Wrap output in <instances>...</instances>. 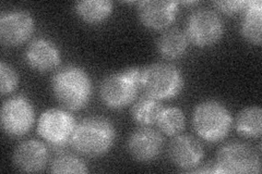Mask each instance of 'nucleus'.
Masks as SVG:
<instances>
[{
    "label": "nucleus",
    "instance_id": "f257e3e1",
    "mask_svg": "<svg viewBox=\"0 0 262 174\" xmlns=\"http://www.w3.org/2000/svg\"><path fill=\"white\" fill-rule=\"evenodd\" d=\"M55 98L68 110L84 108L92 96V82L89 74L76 65H68L57 72L52 80Z\"/></svg>",
    "mask_w": 262,
    "mask_h": 174
},
{
    "label": "nucleus",
    "instance_id": "f03ea898",
    "mask_svg": "<svg viewBox=\"0 0 262 174\" xmlns=\"http://www.w3.org/2000/svg\"><path fill=\"white\" fill-rule=\"evenodd\" d=\"M115 139L116 130L107 119L90 117L76 126L70 142L79 154L95 158L107 153Z\"/></svg>",
    "mask_w": 262,
    "mask_h": 174
},
{
    "label": "nucleus",
    "instance_id": "7ed1b4c3",
    "mask_svg": "<svg viewBox=\"0 0 262 174\" xmlns=\"http://www.w3.org/2000/svg\"><path fill=\"white\" fill-rule=\"evenodd\" d=\"M192 123L202 139L216 143L227 136L233 126V118L227 108L217 101H206L195 107Z\"/></svg>",
    "mask_w": 262,
    "mask_h": 174
},
{
    "label": "nucleus",
    "instance_id": "20e7f679",
    "mask_svg": "<svg viewBox=\"0 0 262 174\" xmlns=\"http://www.w3.org/2000/svg\"><path fill=\"white\" fill-rule=\"evenodd\" d=\"M142 70L133 67L106 77L100 86L103 103L112 109H121L133 103L141 87Z\"/></svg>",
    "mask_w": 262,
    "mask_h": 174
},
{
    "label": "nucleus",
    "instance_id": "39448f33",
    "mask_svg": "<svg viewBox=\"0 0 262 174\" xmlns=\"http://www.w3.org/2000/svg\"><path fill=\"white\" fill-rule=\"evenodd\" d=\"M141 87L145 94L163 101L176 97L184 88V77L175 65L154 63L142 70Z\"/></svg>",
    "mask_w": 262,
    "mask_h": 174
},
{
    "label": "nucleus",
    "instance_id": "423d86ee",
    "mask_svg": "<svg viewBox=\"0 0 262 174\" xmlns=\"http://www.w3.org/2000/svg\"><path fill=\"white\" fill-rule=\"evenodd\" d=\"M216 173H259L260 155L247 144L229 143L216 154Z\"/></svg>",
    "mask_w": 262,
    "mask_h": 174
},
{
    "label": "nucleus",
    "instance_id": "0eeeda50",
    "mask_svg": "<svg viewBox=\"0 0 262 174\" xmlns=\"http://www.w3.org/2000/svg\"><path fill=\"white\" fill-rule=\"evenodd\" d=\"M75 129V118L69 112L57 108L44 111L37 122L38 134L55 148H62L67 145Z\"/></svg>",
    "mask_w": 262,
    "mask_h": 174
},
{
    "label": "nucleus",
    "instance_id": "6e6552de",
    "mask_svg": "<svg viewBox=\"0 0 262 174\" xmlns=\"http://www.w3.org/2000/svg\"><path fill=\"white\" fill-rule=\"evenodd\" d=\"M223 22L220 15L203 8L190 14L186 35L195 46L209 47L217 43L223 35Z\"/></svg>",
    "mask_w": 262,
    "mask_h": 174
},
{
    "label": "nucleus",
    "instance_id": "1a4fd4ad",
    "mask_svg": "<svg viewBox=\"0 0 262 174\" xmlns=\"http://www.w3.org/2000/svg\"><path fill=\"white\" fill-rule=\"evenodd\" d=\"M0 115L4 132L11 137L26 135L34 124V109L29 99L23 96L12 97L6 101Z\"/></svg>",
    "mask_w": 262,
    "mask_h": 174
},
{
    "label": "nucleus",
    "instance_id": "9d476101",
    "mask_svg": "<svg viewBox=\"0 0 262 174\" xmlns=\"http://www.w3.org/2000/svg\"><path fill=\"white\" fill-rule=\"evenodd\" d=\"M34 31L32 15L22 10L4 12L0 16V40L5 46H20L30 38Z\"/></svg>",
    "mask_w": 262,
    "mask_h": 174
},
{
    "label": "nucleus",
    "instance_id": "9b49d317",
    "mask_svg": "<svg viewBox=\"0 0 262 174\" xmlns=\"http://www.w3.org/2000/svg\"><path fill=\"white\" fill-rule=\"evenodd\" d=\"M127 149L135 160L150 162L160 156L163 149V137L159 131L143 127L129 136Z\"/></svg>",
    "mask_w": 262,
    "mask_h": 174
},
{
    "label": "nucleus",
    "instance_id": "f8f14e48",
    "mask_svg": "<svg viewBox=\"0 0 262 174\" xmlns=\"http://www.w3.org/2000/svg\"><path fill=\"white\" fill-rule=\"evenodd\" d=\"M178 12L177 2L144 0L138 3V16L144 27L151 30H163L170 26Z\"/></svg>",
    "mask_w": 262,
    "mask_h": 174
},
{
    "label": "nucleus",
    "instance_id": "ddd939ff",
    "mask_svg": "<svg viewBox=\"0 0 262 174\" xmlns=\"http://www.w3.org/2000/svg\"><path fill=\"white\" fill-rule=\"evenodd\" d=\"M204 156V149L198 139L190 135H178L168 146L170 161L184 171L198 167Z\"/></svg>",
    "mask_w": 262,
    "mask_h": 174
},
{
    "label": "nucleus",
    "instance_id": "4468645a",
    "mask_svg": "<svg viewBox=\"0 0 262 174\" xmlns=\"http://www.w3.org/2000/svg\"><path fill=\"white\" fill-rule=\"evenodd\" d=\"M12 159L15 168L21 172H39L47 163L48 151L39 140H24L14 149Z\"/></svg>",
    "mask_w": 262,
    "mask_h": 174
},
{
    "label": "nucleus",
    "instance_id": "2eb2a0df",
    "mask_svg": "<svg viewBox=\"0 0 262 174\" xmlns=\"http://www.w3.org/2000/svg\"><path fill=\"white\" fill-rule=\"evenodd\" d=\"M26 60L33 70L47 72L58 67L60 54L53 41L46 38H37L29 45Z\"/></svg>",
    "mask_w": 262,
    "mask_h": 174
},
{
    "label": "nucleus",
    "instance_id": "dca6fc26",
    "mask_svg": "<svg viewBox=\"0 0 262 174\" xmlns=\"http://www.w3.org/2000/svg\"><path fill=\"white\" fill-rule=\"evenodd\" d=\"M261 2L259 0L248 2L243 11L241 32L246 40L257 46L261 45Z\"/></svg>",
    "mask_w": 262,
    "mask_h": 174
},
{
    "label": "nucleus",
    "instance_id": "f3484780",
    "mask_svg": "<svg viewBox=\"0 0 262 174\" xmlns=\"http://www.w3.org/2000/svg\"><path fill=\"white\" fill-rule=\"evenodd\" d=\"M188 46L186 33L179 29H169L161 35L158 40L160 54L166 59L173 60L182 57Z\"/></svg>",
    "mask_w": 262,
    "mask_h": 174
},
{
    "label": "nucleus",
    "instance_id": "a211bd4d",
    "mask_svg": "<svg viewBox=\"0 0 262 174\" xmlns=\"http://www.w3.org/2000/svg\"><path fill=\"white\" fill-rule=\"evenodd\" d=\"M236 130L246 138H258L262 133V111L257 106L243 109L236 118Z\"/></svg>",
    "mask_w": 262,
    "mask_h": 174
},
{
    "label": "nucleus",
    "instance_id": "6ab92c4d",
    "mask_svg": "<svg viewBox=\"0 0 262 174\" xmlns=\"http://www.w3.org/2000/svg\"><path fill=\"white\" fill-rule=\"evenodd\" d=\"M162 109L161 101L145 94L139 98L131 108V115L140 126L150 127L157 123Z\"/></svg>",
    "mask_w": 262,
    "mask_h": 174
},
{
    "label": "nucleus",
    "instance_id": "aec40b11",
    "mask_svg": "<svg viewBox=\"0 0 262 174\" xmlns=\"http://www.w3.org/2000/svg\"><path fill=\"white\" fill-rule=\"evenodd\" d=\"M80 18L86 23L97 24L105 21L113 11V5L107 0H85L75 5Z\"/></svg>",
    "mask_w": 262,
    "mask_h": 174
},
{
    "label": "nucleus",
    "instance_id": "412c9836",
    "mask_svg": "<svg viewBox=\"0 0 262 174\" xmlns=\"http://www.w3.org/2000/svg\"><path fill=\"white\" fill-rule=\"evenodd\" d=\"M157 123L163 133L173 136L179 134L185 129L186 118L179 108L167 107L162 109Z\"/></svg>",
    "mask_w": 262,
    "mask_h": 174
},
{
    "label": "nucleus",
    "instance_id": "4be33fe9",
    "mask_svg": "<svg viewBox=\"0 0 262 174\" xmlns=\"http://www.w3.org/2000/svg\"><path fill=\"white\" fill-rule=\"evenodd\" d=\"M51 171L53 173H86L84 162L71 155H61L52 162Z\"/></svg>",
    "mask_w": 262,
    "mask_h": 174
},
{
    "label": "nucleus",
    "instance_id": "5701e85b",
    "mask_svg": "<svg viewBox=\"0 0 262 174\" xmlns=\"http://www.w3.org/2000/svg\"><path fill=\"white\" fill-rule=\"evenodd\" d=\"M18 83L19 77L15 70L5 61L0 62V90H2V94L7 95L13 92Z\"/></svg>",
    "mask_w": 262,
    "mask_h": 174
},
{
    "label": "nucleus",
    "instance_id": "b1692460",
    "mask_svg": "<svg viewBox=\"0 0 262 174\" xmlns=\"http://www.w3.org/2000/svg\"><path fill=\"white\" fill-rule=\"evenodd\" d=\"M247 3L248 2H244V0H234V2H214L213 5L220 11L226 14H234L237 12H243Z\"/></svg>",
    "mask_w": 262,
    "mask_h": 174
}]
</instances>
